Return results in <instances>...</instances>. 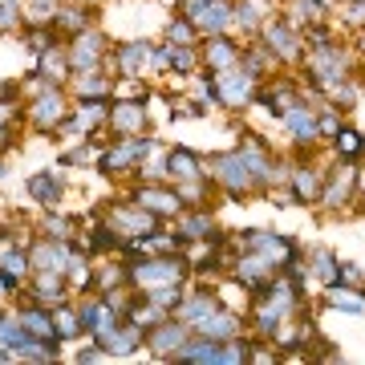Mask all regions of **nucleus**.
I'll return each instance as SVG.
<instances>
[{
    "instance_id": "nucleus-1",
    "label": "nucleus",
    "mask_w": 365,
    "mask_h": 365,
    "mask_svg": "<svg viewBox=\"0 0 365 365\" xmlns=\"http://www.w3.org/2000/svg\"><path fill=\"white\" fill-rule=\"evenodd\" d=\"M187 268H191V264L170 252V256H143V260H134V272L130 276L143 288H155V284H175L179 276H191Z\"/></svg>"
},
{
    "instance_id": "nucleus-2",
    "label": "nucleus",
    "mask_w": 365,
    "mask_h": 365,
    "mask_svg": "<svg viewBox=\"0 0 365 365\" xmlns=\"http://www.w3.org/2000/svg\"><path fill=\"white\" fill-rule=\"evenodd\" d=\"M309 73H313L321 86H337V81H345V73H349V53L337 49V45H321V49H313V57H309Z\"/></svg>"
},
{
    "instance_id": "nucleus-3",
    "label": "nucleus",
    "mask_w": 365,
    "mask_h": 365,
    "mask_svg": "<svg viewBox=\"0 0 365 365\" xmlns=\"http://www.w3.org/2000/svg\"><path fill=\"white\" fill-rule=\"evenodd\" d=\"M215 182H220L223 191H232V195H244V191H252L260 179L252 175L248 163H244V155L235 150V155H220V158H215Z\"/></svg>"
},
{
    "instance_id": "nucleus-4",
    "label": "nucleus",
    "mask_w": 365,
    "mask_h": 365,
    "mask_svg": "<svg viewBox=\"0 0 365 365\" xmlns=\"http://www.w3.org/2000/svg\"><path fill=\"white\" fill-rule=\"evenodd\" d=\"M29 118H33V126H37V130H53V126H61V122L69 118L66 98H61L57 90H45V93L37 98V102H33Z\"/></svg>"
},
{
    "instance_id": "nucleus-5",
    "label": "nucleus",
    "mask_w": 365,
    "mask_h": 365,
    "mask_svg": "<svg viewBox=\"0 0 365 365\" xmlns=\"http://www.w3.org/2000/svg\"><path fill=\"white\" fill-rule=\"evenodd\" d=\"M235 276H240V284H248L252 292L256 288H264L268 280H276V264L264 256V252H252V256H244V260L235 264Z\"/></svg>"
},
{
    "instance_id": "nucleus-6",
    "label": "nucleus",
    "mask_w": 365,
    "mask_h": 365,
    "mask_svg": "<svg viewBox=\"0 0 365 365\" xmlns=\"http://www.w3.org/2000/svg\"><path fill=\"white\" fill-rule=\"evenodd\" d=\"M264 41H268V49L280 53L284 61H297L300 57V41H297V33H292L288 21H264Z\"/></svg>"
},
{
    "instance_id": "nucleus-7",
    "label": "nucleus",
    "mask_w": 365,
    "mask_h": 365,
    "mask_svg": "<svg viewBox=\"0 0 365 365\" xmlns=\"http://www.w3.org/2000/svg\"><path fill=\"white\" fill-rule=\"evenodd\" d=\"M146 341H150V349H155L158 357H175L191 337H187V325H182V321H167V325H158L155 333H146Z\"/></svg>"
},
{
    "instance_id": "nucleus-8",
    "label": "nucleus",
    "mask_w": 365,
    "mask_h": 365,
    "mask_svg": "<svg viewBox=\"0 0 365 365\" xmlns=\"http://www.w3.org/2000/svg\"><path fill=\"white\" fill-rule=\"evenodd\" d=\"M280 122H284V130L292 134V138H297V143H313L317 138V118H313V110H309V106H300V102H292L284 110V114H280Z\"/></svg>"
},
{
    "instance_id": "nucleus-9",
    "label": "nucleus",
    "mask_w": 365,
    "mask_h": 365,
    "mask_svg": "<svg viewBox=\"0 0 365 365\" xmlns=\"http://www.w3.org/2000/svg\"><path fill=\"white\" fill-rule=\"evenodd\" d=\"M138 207H146L150 215H158V220H167V215H175V211L182 207V199H179V191L146 187V191H138Z\"/></svg>"
},
{
    "instance_id": "nucleus-10",
    "label": "nucleus",
    "mask_w": 365,
    "mask_h": 365,
    "mask_svg": "<svg viewBox=\"0 0 365 365\" xmlns=\"http://www.w3.org/2000/svg\"><path fill=\"white\" fill-rule=\"evenodd\" d=\"M106 53V41L98 37V33H81L78 41H73V49H69V69H93L98 66V57Z\"/></svg>"
},
{
    "instance_id": "nucleus-11",
    "label": "nucleus",
    "mask_w": 365,
    "mask_h": 365,
    "mask_svg": "<svg viewBox=\"0 0 365 365\" xmlns=\"http://www.w3.org/2000/svg\"><path fill=\"white\" fill-rule=\"evenodd\" d=\"M288 179H292V199H297V203H313V199H321V191H325V187H321L325 175L313 170V167H297Z\"/></svg>"
},
{
    "instance_id": "nucleus-12",
    "label": "nucleus",
    "mask_w": 365,
    "mask_h": 365,
    "mask_svg": "<svg viewBox=\"0 0 365 365\" xmlns=\"http://www.w3.org/2000/svg\"><path fill=\"white\" fill-rule=\"evenodd\" d=\"M215 235H220V227H215V220L203 215V211H195V215H187V220L179 223V240L182 244H191V240H199V244H220Z\"/></svg>"
},
{
    "instance_id": "nucleus-13",
    "label": "nucleus",
    "mask_w": 365,
    "mask_h": 365,
    "mask_svg": "<svg viewBox=\"0 0 365 365\" xmlns=\"http://www.w3.org/2000/svg\"><path fill=\"white\" fill-rule=\"evenodd\" d=\"M29 195L37 199V203H45V207H53L57 199L66 195V179H61V175H53V170H41V175L29 179Z\"/></svg>"
},
{
    "instance_id": "nucleus-14",
    "label": "nucleus",
    "mask_w": 365,
    "mask_h": 365,
    "mask_svg": "<svg viewBox=\"0 0 365 365\" xmlns=\"http://www.w3.org/2000/svg\"><path fill=\"white\" fill-rule=\"evenodd\" d=\"M215 309H220V300H215L211 288H203L195 297H182V325H203Z\"/></svg>"
},
{
    "instance_id": "nucleus-15",
    "label": "nucleus",
    "mask_w": 365,
    "mask_h": 365,
    "mask_svg": "<svg viewBox=\"0 0 365 365\" xmlns=\"http://www.w3.org/2000/svg\"><path fill=\"white\" fill-rule=\"evenodd\" d=\"M220 102L223 106H248L252 102V78L248 73H223L220 78Z\"/></svg>"
},
{
    "instance_id": "nucleus-16",
    "label": "nucleus",
    "mask_w": 365,
    "mask_h": 365,
    "mask_svg": "<svg viewBox=\"0 0 365 365\" xmlns=\"http://www.w3.org/2000/svg\"><path fill=\"white\" fill-rule=\"evenodd\" d=\"M325 300H329V309H337V313H353V317H365V292H357L353 284H333L325 292Z\"/></svg>"
},
{
    "instance_id": "nucleus-17",
    "label": "nucleus",
    "mask_w": 365,
    "mask_h": 365,
    "mask_svg": "<svg viewBox=\"0 0 365 365\" xmlns=\"http://www.w3.org/2000/svg\"><path fill=\"white\" fill-rule=\"evenodd\" d=\"M167 175H175V179H182V182H195V179H203V167H199V155L195 150H170L167 155Z\"/></svg>"
},
{
    "instance_id": "nucleus-18",
    "label": "nucleus",
    "mask_w": 365,
    "mask_h": 365,
    "mask_svg": "<svg viewBox=\"0 0 365 365\" xmlns=\"http://www.w3.org/2000/svg\"><path fill=\"white\" fill-rule=\"evenodd\" d=\"M155 220H158V215H150L146 207H134V211H114V227H118V232H126L130 240H138L143 232H155Z\"/></svg>"
},
{
    "instance_id": "nucleus-19",
    "label": "nucleus",
    "mask_w": 365,
    "mask_h": 365,
    "mask_svg": "<svg viewBox=\"0 0 365 365\" xmlns=\"http://www.w3.org/2000/svg\"><path fill=\"white\" fill-rule=\"evenodd\" d=\"M199 329H203V337H211V341H235V337H240V317L215 309V313H211Z\"/></svg>"
},
{
    "instance_id": "nucleus-20",
    "label": "nucleus",
    "mask_w": 365,
    "mask_h": 365,
    "mask_svg": "<svg viewBox=\"0 0 365 365\" xmlns=\"http://www.w3.org/2000/svg\"><path fill=\"white\" fill-rule=\"evenodd\" d=\"M25 272H29V256L21 248L0 256V280H4V288H16L21 280H25Z\"/></svg>"
},
{
    "instance_id": "nucleus-21",
    "label": "nucleus",
    "mask_w": 365,
    "mask_h": 365,
    "mask_svg": "<svg viewBox=\"0 0 365 365\" xmlns=\"http://www.w3.org/2000/svg\"><path fill=\"white\" fill-rule=\"evenodd\" d=\"M110 122H114L118 134H138L143 122H146V110L138 102H126V106H118L114 114H110Z\"/></svg>"
},
{
    "instance_id": "nucleus-22",
    "label": "nucleus",
    "mask_w": 365,
    "mask_h": 365,
    "mask_svg": "<svg viewBox=\"0 0 365 365\" xmlns=\"http://www.w3.org/2000/svg\"><path fill=\"white\" fill-rule=\"evenodd\" d=\"M143 61H150V45H146V41H130V45L118 49V69H122L126 78H134V73L143 69Z\"/></svg>"
},
{
    "instance_id": "nucleus-23",
    "label": "nucleus",
    "mask_w": 365,
    "mask_h": 365,
    "mask_svg": "<svg viewBox=\"0 0 365 365\" xmlns=\"http://www.w3.org/2000/svg\"><path fill=\"white\" fill-rule=\"evenodd\" d=\"M353 182H357V175H353L349 167H337L333 175H329V191H321V199H325L329 207H337L341 199L353 191Z\"/></svg>"
},
{
    "instance_id": "nucleus-24",
    "label": "nucleus",
    "mask_w": 365,
    "mask_h": 365,
    "mask_svg": "<svg viewBox=\"0 0 365 365\" xmlns=\"http://www.w3.org/2000/svg\"><path fill=\"white\" fill-rule=\"evenodd\" d=\"M53 25L69 29V33H86V29L93 25V13H90V9H81V4H69V9H57Z\"/></svg>"
},
{
    "instance_id": "nucleus-25",
    "label": "nucleus",
    "mask_w": 365,
    "mask_h": 365,
    "mask_svg": "<svg viewBox=\"0 0 365 365\" xmlns=\"http://www.w3.org/2000/svg\"><path fill=\"white\" fill-rule=\"evenodd\" d=\"M264 9H268L264 0H240V4H235V21H240L244 29H260L264 25Z\"/></svg>"
},
{
    "instance_id": "nucleus-26",
    "label": "nucleus",
    "mask_w": 365,
    "mask_h": 365,
    "mask_svg": "<svg viewBox=\"0 0 365 365\" xmlns=\"http://www.w3.org/2000/svg\"><path fill=\"white\" fill-rule=\"evenodd\" d=\"M333 138H337V155L345 158V163H353V158L365 150V138H361L357 130H349V126H345V130H337Z\"/></svg>"
},
{
    "instance_id": "nucleus-27",
    "label": "nucleus",
    "mask_w": 365,
    "mask_h": 365,
    "mask_svg": "<svg viewBox=\"0 0 365 365\" xmlns=\"http://www.w3.org/2000/svg\"><path fill=\"white\" fill-rule=\"evenodd\" d=\"M207 61L215 69H232L235 66V49H232V41H223V37H215L207 45Z\"/></svg>"
},
{
    "instance_id": "nucleus-28",
    "label": "nucleus",
    "mask_w": 365,
    "mask_h": 365,
    "mask_svg": "<svg viewBox=\"0 0 365 365\" xmlns=\"http://www.w3.org/2000/svg\"><path fill=\"white\" fill-rule=\"evenodd\" d=\"M146 300L158 304V309H175V304H182V292H179V284H155V288H146Z\"/></svg>"
},
{
    "instance_id": "nucleus-29",
    "label": "nucleus",
    "mask_w": 365,
    "mask_h": 365,
    "mask_svg": "<svg viewBox=\"0 0 365 365\" xmlns=\"http://www.w3.org/2000/svg\"><path fill=\"white\" fill-rule=\"evenodd\" d=\"M292 21H325V0H292Z\"/></svg>"
},
{
    "instance_id": "nucleus-30",
    "label": "nucleus",
    "mask_w": 365,
    "mask_h": 365,
    "mask_svg": "<svg viewBox=\"0 0 365 365\" xmlns=\"http://www.w3.org/2000/svg\"><path fill=\"white\" fill-rule=\"evenodd\" d=\"M53 16H57V0H29V25H53Z\"/></svg>"
},
{
    "instance_id": "nucleus-31",
    "label": "nucleus",
    "mask_w": 365,
    "mask_h": 365,
    "mask_svg": "<svg viewBox=\"0 0 365 365\" xmlns=\"http://www.w3.org/2000/svg\"><path fill=\"white\" fill-rule=\"evenodd\" d=\"M53 325H57V337H73L81 329V317H73L66 304H61V309H53Z\"/></svg>"
},
{
    "instance_id": "nucleus-32",
    "label": "nucleus",
    "mask_w": 365,
    "mask_h": 365,
    "mask_svg": "<svg viewBox=\"0 0 365 365\" xmlns=\"http://www.w3.org/2000/svg\"><path fill=\"white\" fill-rule=\"evenodd\" d=\"M78 93H81V102L86 98H106V81H102V73H81V81H78Z\"/></svg>"
},
{
    "instance_id": "nucleus-33",
    "label": "nucleus",
    "mask_w": 365,
    "mask_h": 365,
    "mask_svg": "<svg viewBox=\"0 0 365 365\" xmlns=\"http://www.w3.org/2000/svg\"><path fill=\"white\" fill-rule=\"evenodd\" d=\"M313 268H317V276H321V280H329V284H333V280H337V268H341V264L333 260L329 252H313Z\"/></svg>"
},
{
    "instance_id": "nucleus-34",
    "label": "nucleus",
    "mask_w": 365,
    "mask_h": 365,
    "mask_svg": "<svg viewBox=\"0 0 365 365\" xmlns=\"http://www.w3.org/2000/svg\"><path fill=\"white\" fill-rule=\"evenodd\" d=\"M167 37L175 41V45H191V41H195V21H191V16H187V21H175V25L167 29Z\"/></svg>"
},
{
    "instance_id": "nucleus-35",
    "label": "nucleus",
    "mask_w": 365,
    "mask_h": 365,
    "mask_svg": "<svg viewBox=\"0 0 365 365\" xmlns=\"http://www.w3.org/2000/svg\"><path fill=\"white\" fill-rule=\"evenodd\" d=\"M45 232L57 235V240H73L69 235V220H61V215H45Z\"/></svg>"
},
{
    "instance_id": "nucleus-36",
    "label": "nucleus",
    "mask_w": 365,
    "mask_h": 365,
    "mask_svg": "<svg viewBox=\"0 0 365 365\" xmlns=\"http://www.w3.org/2000/svg\"><path fill=\"white\" fill-rule=\"evenodd\" d=\"M16 9L21 0H0V29H16Z\"/></svg>"
},
{
    "instance_id": "nucleus-37",
    "label": "nucleus",
    "mask_w": 365,
    "mask_h": 365,
    "mask_svg": "<svg viewBox=\"0 0 365 365\" xmlns=\"http://www.w3.org/2000/svg\"><path fill=\"white\" fill-rule=\"evenodd\" d=\"M337 280H341V284H361V268H357V264H341Z\"/></svg>"
},
{
    "instance_id": "nucleus-38",
    "label": "nucleus",
    "mask_w": 365,
    "mask_h": 365,
    "mask_svg": "<svg viewBox=\"0 0 365 365\" xmlns=\"http://www.w3.org/2000/svg\"><path fill=\"white\" fill-rule=\"evenodd\" d=\"M329 90H333V98H337V102H345V106L357 102V90H353V86H341V81H337V86H329Z\"/></svg>"
},
{
    "instance_id": "nucleus-39",
    "label": "nucleus",
    "mask_w": 365,
    "mask_h": 365,
    "mask_svg": "<svg viewBox=\"0 0 365 365\" xmlns=\"http://www.w3.org/2000/svg\"><path fill=\"white\" fill-rule=\"evenodd\" d=\"M29 49H33V53L53 49V45H49V33H45V29H41V33H33V37H29Z\"/></svg>"
},
{
    "instance_id": "nucleus-40",
    "label": "nucleus",
    "mask_w": 365,
    "mask_h": 365,
    "mask_svg": "<svg viewBox=\"0 0 365 365\" xmlns=\"http://www.w3.org/2000/svg\"><path fill=\"white\" fill-rule=\"evenodd\" d=\"M345 13H349V25H365V0H353Z\"/></svg>"
},
{
    "instance_id": "nucleus-41",
    "label": "nucleus",
    "mask_w": 365,
    "mask_h": 365,
    "mask_svg": "<svg viewBox=\"0 0 365 365\" xmlns=\"http://www.w3.org/2000/svg\"><path fill=\"white\" fill-rule=\"evenodd\" d=\"M353 187H357V191H361V195H365V170H361V175H357V182H353Z\"/></svg>"
},
{
    "instance_id": "nucleus-42",
    "label": "nucleus",
    "mask_w": 365,
    "mask_h": 365,
    "mask_svg": "<svg viewBox=\"0 0 365 365\" xmlns=\"http://www.w3.org/2000/svg\"><path fill=\"white\" fill-rule=\"evenodd\" d=\"M0 179H4V163H0Z\"/></svg>"
},
{
    "instance_id": "nucleus-43",
    "label": "nucleus",
    "mask_w": 365,
    "mask_h": 365,
    "mask_svg": "<svg viewBox=\"0 0 365 365\" xmlns=\"http://www.w3.org/2000/svg\"><path fill=\"white\" fill-rule=\"evenodd\" d=\"M0 292H9V288H4V280H0Z\"/></svg>"
}]
</instances>
